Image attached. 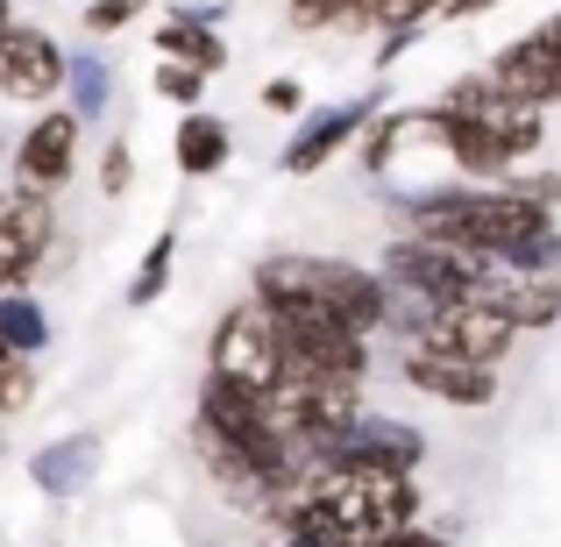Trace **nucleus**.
I'll return each mask as SVG.
<instances>
[{
    "label": "nucleus",
    "mask_w": 561,
    "mask_h": 547,
    "mask_svg": "<svg viewBox=\"0 0 561 547\" xmlns=\"http://www.w3.org/2000/svg\"><path fill=\"white\" fill-rule=\"evenodd\" d=\"M65 107L79 114L85 128L114 114V65L100 50H71V65H65Z\"/></svg>",
    "instance_id": "obj_12"
},
{
    "label": "nucleus",
    "mask_w": 561,
    "mask_h": 547,
    "mask_svg": "<svg viewBox=\"0 0 561 547\" xmlns=\"http://www.w3.org/2000/svg\"><path fill=\"white\" fill-rule=\"evenodd\" d=\"M512 342H519V320L491 299H448L412 320V349H440V356H469V363H505Z\"/></svg>",
    "instance_id": "obj_2"
},
{
    "label": "nucleus",
    "mask_w": 561,
    "mask_h": 547,
    "mask_svg": "<svg viewBox=\"0 0 561 547\" xmlns=\"http://www.w3.org/2000/svg\"><path fill=\"white\" fill-rule=\"evenodd\" d=\"M398 369H405L412 391L440 398V406H455V412H483L497 398V363H469V356H440V349H412Z\"/></svg>",
    "instance_id": "obj_7"
},
{
    "label": "nucleus",
    "mask_w": 561,
    "mask_h": 547,
    "mask_svg": "<svg viewBox=\"0 0 561 547\" xmlns=\"http://www.w3.org/2000/svg\"><path fill=\"white\" fill-rule=\"evenodd\" d=\"M263 107H271V114H299L306 107L299 79H271V86H263Z\"/></svg>",
    "instance_id": "obj_21"
},
{
    "label": "nucleus",
    "mask_w": 561,
    "mask_h": 547,
    "mask_svg": "<svg viewBox=\"0 0 561 547\" xmlns=\"http://www.w3.org/2000/svg\"><path fill=\"white\" fill-rule=\"evenodd\" d=\"M291 8V29H328V22H342V29H377L370 22V0H285Z\"/></svg>",
    "instance_id": "obj_15"
},
{
    "label": "nucleus",
    "mask_w": 561,
    "mask_h": 547,
    "mask_svg": "<svg viewBox=\"0 0 561 547\" xmlns=\"http://www.w3.org/2000/svg\"><path fill=\"white\" fill-rule=\"evenodd\" d=\"M483 8H497V0H448L440 14H448V22H469V14H483Z\"/></svg>",
    "instance_id": "obj_23"
},
{
    "label": "nucleus",
    "mask_w": 561,
    "mask_h": 547,
    "mask_svg": "<svg viewBox=\"0 0 561 547\" xmlns=\"http://www.w3.org/2000/svg\"><path fill=\"white\" fill-rule=\"evenodd\" d=\"M171 157H179V171H185V179H214V171L234 157V128L220 122V114H206V107H185Z\"/></svg>",
    "instance_id": "obj_11"
},
{
    "label": "nucleus",
    "mask_w": 561,
    "mask_h": 547,
    "mask_svg": "<svg viewBox=\"0 0 561 547\" xmlns=\"http://www.w3.org/2000/svg\"><path fill=\"white\" fill-rule=\"evenodd\" d=\"M285 547H291V540H285Z\"/></svg>",
    "instance_id": "obj_26"
},
{
    "label": "nucleus",
    "mask_w": 561,
    "mask_h": 547,
    "mask_svg": "<svg viewBox=\"0 0 561 547\" xmlns=\"http://www.w3.org/2000/svg\"><path fill=\"white\" fill-rule=\"evenodd\" d=\"M256 299L263 306H320V314H334L342 328L377 334V328H391L398 292H391L383 271H363V263H348V257L277 249V257L256 263Z\"/></svg>",
    "instance_id": "obj_1"
},
{
    "label": "nucleus",
    "mask_w": 561,
    "mask_h": 547,
    "mask_svg": "<svg viewBox=\"0 0 561 547\" xmlns=\"http://www.w3.org/2000/svg\"><path fill=\"white\" fill-rule=\"evenodd\" d=\"M79 136H85V122L71 107H43L36 128L14 143V179L28 192H57L71 179V164H79Z\"/></svg>",
    "instance_id": "obj_6"
},
{
    "label": "nucleus",
    "mask_w": 561,
    "mask_h": 547,
    "mask_svg": "<svg viewBox=\"0 0 561 547\" xmlns=\"http://www.w3.org/2000/svg\"><path fill=\"white\" fill-rule=\"evenodd\" d=\"M128 185H136V157H128V143H107V150H100V192L122 200Z\"/></svg>",
    "instance_id": "obj_18"
},
{
    "label": "nucleus",
    "mask_w": 561,
    "mask_h": 547,
    "mask_svg": "<svg viewBox=\"0 0 561 547\" xmlns=\"http://www.w3.org/2000/svg\"><path fill=\"white\" fill-rule=\"evenodd\" d=\"M426 455V434L405 420H383V412H363L356 426H348V441L334 448L328 469H420Z\"/></svg>",
    "instance_id": "obj_8"
},
{
    "label": "nucleus",
    "mask_w": 561,
    "mask_h": 547,
    "mask_svg": "<svg viewBox=\"0 0 561 547\" xmlns=\"http://www.w3.org/2000/svg\"><path fill=\"white\" fill-rule=\"evenodd\" d=\"M398 547H455V540L440 534V526H405V534H398Z\"/></svg>",
    "instance_id": "obj_22"
},
{
    "label": "nucleus",
    "mask_w": 561,
    "mask_h": 547,
    "mask_svg": "<svg viewBox=\"0 0 561 547\" xmlns=\"http://www.w3.org/2000/svg\"><path fill=\"white\" fill-rule=\"evenodd\" d=\"M206 356H214L220 377H234V384L271 398L277 384H285V328H277V314L263 299H249L214 328V349H206Z\"/></svg>",
    "instance_id": "obj_3"
},
{
    "label": "nucleus",
    "mask_w": 561,
    "mask_h": 547,
    "mask_svg": "<svg viewBox=\"0 0 561 547\" xmlns=\"http://www.w3.org/2000/svg\"><path fill=\"white\" fill-rule=\"evenodd\" d=\"M370 122H377V93H356V100H334V107H313V114H306V128H291V143L277 150V164H285L291 179H313V171H328Z\"/></svg>",
    "instance_id": "obj_4"
},
{
    "label": "nucleus",
    "mask_w": 561,
    "mask_h": 547,
    "mask_svg": "<svg viewBox=\"0 0 561 547\" xmlns=\"http://www.w3.org/2000/svg\"><path fill=\"white\" fill-rule=\"evenodd\" d=\"M220 14L228 8H179L171 22H157V50L179 57V65H199V71H228V43H220Z\"/></svg>",
    "instance_id": "obj_10"
},
{
    "label": "nucleus",
    "mask_w": 561,
    "mask_h": 547,
    "mask_svg": "<svg viewBox=\"0 0 561 547\" xmlns=\"http://www.w3.org/2000/svg\"><path fill=\"white\" fill-rule=\"evenodd\" d=\"M142 8H150V0H93V8H85V29H93V36H114V29H128Z\"/></svg>",
    "instance_id": "obj_19"
},
{
    "label": "nucleus",
    "mask_w": 561,
    "mask_h": 547,
    "mask_svg": "<svg viewBox=\"0 0 561 547\" xmlns=\"http://www.w3.org/2000/svg\"><path fill=\"white\" fill-rule=\"evenodd\" d=\"M28 271H36V263H28L22 235H14V228H8V214H0V292H8V285H22Z\"/></svg>",
    "instance_id": "obj_20"
},
{
    "label": "nucleus",
    "mask_w": 561,
    "mask_h": 547,
    "mask_svg": "<svg viewBox=\"0 0 561 547\" xmlns=\"http://www.w3.org/2000/svg\"><path fill=\"white\" fill-rule=\"evenodd\" d=\"M206 79H214V71H199V65H179V57H164V71H157V93H164L171 107H199Z\"/></svg>",
    "instance_id": "obj_17"
},
{
    "label": "nucleus",
    "mask_w": 561,
    "mask_h": 547,
    "mask_svg": "<svg viewBox=\"0 0 561 547\" xmlns=\"http://www.w3.org/2000/svg\"><path fill=\"white\" fill-rule=\"evenodd\" d=\"M0 349H14V356H43L50 349V320H43V306L22 285L0 292Z\"/></svg>",
    "instance_id": "obj_13"
},
{
    "label": "nucleus",
    "mask_w": 561,
    "mask_h": 547,
    "mask_svg": "<svg viewBox=\"0 0 561 547\" xmlns=\"http://www.w3.org/2000/svg\"><path fill=\"white\" fill-rule=\"evenodd\" d=\"M28 398H36V363L14 356V349H0V420L28 412Z\"/></svg>",
    "instance_id": "obj_16"
},
{
    "label": "nucleus",
    "mask_w": 561,
    "mask_h": 547,
    "mask_svg": "<svg viewBox=\"0 0 561 547\" xmlns=\"http://www.w3.org/2000/svg\"><path fill=\"white\" fill-rule=\"evenodd\" d=\"M65 65H71V50H57V43L28 22H14L8 36H0V93L8 100L50 107V100L65 93Z\"/></svg>",
    "instance_id": "obj_5"
},
{
    "label": "nucleus",
    "mask_w": 561,
    "mask_h": 547,
    "mask_svg": "<svg viewBox=\"0 0 561 547\" xmlns=\"http://www.w3.org/2000/svg\"><path fill=\"white\" fill-rule=\"evenodd\" d=\"M8 29H14V8H8V0H0V36H8Z\"/></svg>",
    "instance_id": "obj_24"
},
{
    "label": "nucleus",
    "mask_w": 561,
    "mask_h": 547,
    "mask_svg": "<svg viewBox=\"0 0 561 547\" xmlns=\"http://www.w3.org/2000/svg\"><path fill=\"white\" fill-rule=\"evenodd\" d=\"M0 150H8V143H0Z\"/></svg>",
    "instance_id": "obj_25"
},
{
    "label": "nucleus",
    "mask_w": 561,
    "mask_h": 547,
    "mask_svg": "<svg viewBox=\"0 0 561 547\" xmlns=\"http://www.w3.org/2000/svg\"><path fill=\"white\" fill-rule=\"evenodd\" d=\"M93 469H100V434H65L28 455V477H36L43 498H79L93 483Z\"/></svg>",
    "instance_id": "obj_9"
},
{
    "label": "nucleus",
    "mask_w": 561,
    "mask_h": 547,
    "mask_svg": "<svg viewBox=\"0 0 561 547\" xmlns=\"http://www.w3.org/2000/svg\"><path fill=\"white\" fill-rule=\"evenodd\" d=\"M171 263H179V228H164V235L150 242V257L136 263V277H128V306H157V299H164Z\"/></svg>",
    "instance_id": "obj_14"
}]
</instances>
